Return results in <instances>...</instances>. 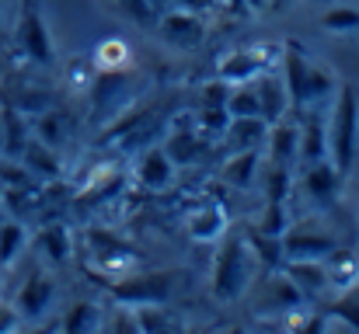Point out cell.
I'll use <instances>...</instances> for the list:
<instances>
[{
  "instance_id": "6da1fadb",
  "label": "cell",
  "mask_w": 359,
  "mask_h": 334,
  "mask_svg": "<svg viewBox=\"0 0 359 334\" xmlns=\"http://www.w3.org/2000/svg\"><path fill=\"white\" fill-rule=\"evenodd\" d=\"M255 268H258V254H255L248 233L220 237V254L213 261V296L224 303H234L251 286Z\"/></svg>"
},
{
  "instance_id": "7a4b0ae2",
  "label": "cell",
  "mask_w": 359,
  "mask_h": 334,
  "mask_svg": "<svg viewBox=\"0 0 359 334\" xmlns=\"http://www.w3.org/2000/svg\"><path fill=\"white\" fill-rule=\"evenodd\" d=\"M359 153V95L356 88L342 84L332 111H328V160L335 164V171L346 178L356 164Z\"/></svg>"
},
{
  "instance_id": "3957f363",
  "label": "cell",
  "mask_w": 359,
  "mask_h": 334,
  "mask_svg": "<svg viewBox=\"0 0 359 334\" xmlns=\"http://www.w3.org/2000/svg\"><path fill=\"white\" fill-rule=\"evenodd\" d=\"M14 42H18V49L25 53V60H32L35 67H49V63L56 60L53 35H49V25H46V18H42L39 0H25V4H21L18 28H14Z\"/></svg>"
},
{
  "instance_id": "277c9868",
  "label": "cell",
  "mask_w": 359,
  "mask_h": 334,
  "mask_svg": "<svg viewBox=\"0 0 359 334\" xmlns=\"http://www.w3.org/2000/svg\"><path fill=\"white\" fill-rule=\"evenodd\" d=\"M171 282L175 275L171 272H154V275H122V282H112L109 293L126 303V307H136V303H164L168 293H171Z\"/></svg>"
},
{
  "instance_id": "5b68a950",
  "label": "cell",
  "mask_w": 359,
  "mask_h": 334,
  "mask_svg": "<svg viewBox=\"0 0 359 334\" xmlns=\"http://www.w3.org/2000/svg\"><path fill=\"white\" fill-rule=\"evenodd\" d=\"M157 32L164 35V42H171L178 49H189V46L203 42L206 25H203V18L192 7H178V11H168V14L157 18Z\"/></svg>"
},
{
  "instance_id": "8992f818",
  "label": "cell",
  "mask_w": 359,
  "mask_h": 334,
  "mask_svg": "<svg viewBox=\"0 0 359 334\" xmlns=\"http://www.w3.org/2000/svg\"><path fill=\"white\" fill-rule=\"evenodd\" d=\"M53 296H56L53 279L42 275V272H35V275H28V279L21 282V289H18V296H14V310H18L21 321H39V317L53 307Z\"/></svg>"
},
{
  "instance_id": "52a82bcc",
  "label": "cell",
  "mask_w": 359,
  "mask_h": 334,
  "mask_svg": "<svg viewBox=\"0 0 359 334\" xmlns=\"http://www.w3.org/2000/svg\"><path fill=\"white\" fill-rule=\"evenodd\" d=\"M339 244L314 230H286L283 233V261H325Z\"/></svg>"
},
{
  "instance_id": "ba28073f",
  "label": "cell",
  "mask_w": 359,
  "mask_h": 334,
  "mask_svg": "<svg viewBox=\"0 0 359 334\" xmlns=\"http://www.w3.org/2000/svg\"><path fill=\"white\" fill-rule=\"evenodd\" d=\"M276 63H283V56H262V49H238L217 67V77L227 84H244L255 81L262 70H272Z\"/></svg>"
},
{
  "instance_id": "9c48e42d",
  "label": "cell",
  "mask_w": 359,
  "mask_h": 334,
  "mask_svg": "<svg viewBox=\"0 0 359 334\" xmlns=\"http://www.w3.org/2000/svg\"><path fill=\"white\" fill-rule=\"evenodd\" d=\"M255 91H258V102H262V118L269 125L283 122L286 111H290V91H286V81H283V70L272 74V70H262L255 77Z\"/></svg>"
},
{
  "instance_id": "30bf717a",
  "label": "cell",
  "mask_w": 359,
  "mask_h": 334,
  "mask_svg": "<svg viewBox=\"0 0 359 334\" xmlns=\"http://www.w3.org/2000/svg\"><path fill=\"white\" fill-rule=\"evenodd\" d=\"M175 167H178V164L171 160V153H168L164 146H150V150H143L140 160H136V181H140L147 192H161V188L171 185Z\"/></svg>"
},
{
  "instance_id": "8fae6325",
  "label": "cell",
  "mask_w": 359,
  "mask_h": 334,
  "mask_svg": "<svg viewBox=\"0 0 359 334\" xmlns=\"http://www.w3.org/2000/svg\"><path fill=\"white\" fill-rule=\"evenodd\" d=\"M283 275L300 289L304 300H318L328 289V268H325V261H283Z\"/></svg>"
},
{
  "instance_id": "7c38bea8",
  "label": "cell",
  "mask_w": 359,
  "mask_h": 334,
  "mask_svg": "<svg viewBox=\"0 0 359 334\" xmlns=\"http://www.w3.org/2000/svg\"><path fill=\"white\" fill-rule=\"evenodd\" d=\"M28 122L21 118V111L14 105H4L0 109V150L11 157V160H21L25 146H28Z\"/></svg>"
},
{
  "instance_id": "4fadbf2b",
  "label": "cell",
  "mask_w": 359,
  "mask_h": 334,
  "mask_svg": "<svg viewBox=\"0 0 359 334\" xmlns=\"http://www.w3.org/2000/svg\"><path fill=\"white\" fill-rule=\"evenodd\" d=\"M339 185H342V174L335 171V164H332L328 157L307 164V171H304V188H307L318 202H332V199L339 195Z\"/></svg>"
},
{
  "instance_id": "5bb4252c",
  "label": "cell",
  "mask_w": 359,
  "mask_h": 334,
  "mask_svg": "<svg viewBox=\"0 0 359 334\" xmlns=\"http://www.w3.org/2000/svg\"><path fill=\"white\" fill-rule=\"evenodd\" d=\"M325 268H328V289H332V293L346 296L349 289H356V282H359V258L356 254L335 247V251L325 258Z\"/></svg>"
},
{
  "instance_id": "9a60e30c",
  "label": "cell",
  "mask_w": 359,
  "mask_h": 334,
  "mask_svg": "<svg viewBox=\"0 0 359 334\" xmlns=\"http://www.w3.org/2000/svg\"><path fill=\"white\" fill-rule=\"evenodd\" d=\"M227 233V209L224 206H203L199 213L189 216V237L199 244H217Z\"/></svg>"
},
{
  "instance_id": "2e32d148",
  "label": "cell",
  "mask_w": 359,
  "mask_h": 334,
  "mask_svg": "<svg viewBox=\"0 0 359 334\" xmlns=\"http://www.w3.org/2000/svg\"><path fill=\"white\" fill-rule=\"evenodd\" d=\"M269 153H272V164H286L297 160V150H300V125H286V122H276L269 125Z\"/></svg>"
},
{
  "instance_id": "e0dca14e",
  "label": "cell",
  "mask_w": 359,
  "mask_h": 334,
  "mask_svg": "<svg viewBox=\"0 0 359 334\" xmlns=\"http://www.w3.org/2000/svg\"><path fill=\"white\" fill-rule=\"evenodd\" d=\"M35 247H39L42 258H49L53 265H63V261L70 258V251H74V240H70V230H67L63 223H49V226L39 230Z\"/></svg>"
},
{
  "instance_id": "ac0fdd59",
  "label": "cell",
  "mask_w": 359,
  "mask_h": 334,
  "mask_svg": "<svg viewBox=\"0 0 359 334\" xmlns=\"http://www.w3.org/2000/svg\"><path fill=\"white\" fill-rule=\"evenodd\" d=\"M224 136L231 139V146L234 150H258V143L269 136V122L265 118H231L227 122V129H224Z\"/></svg>"
},
{
  "instance_id": "d6986e66",
  "label": "cell",
  "mask_w": 359,
  "mask_h": 334,
  "mask_svg": "<svg viewBox=\"0 0 359 334\" xmlns=\"http://www.w3.org/2000/svg\"><path fill=\"white\" fill-rule=\"evenodd\" d=\"M255 167H258V150H234V157L224 164L220 174L231 188H248L255 178Z\"/></svg>"
},
{
  "instance_id": "ffe728a7",
  "label": "cell",
  "mask_w": 359,
  "mask_h": 334,
  "mask_svg": "<svg viewBox=\"0 0 359 334\" xmlns=\"http://www.w3.org/2000/svg\"><path fill=\"white\" fill-rule=\"evenodd\" d=\"M227 111L231 118H262V102H258V91H255V81H244V84H231V95H227Z\"/></svg>"
},
{
  "instance_id": "44dd1931",
  "label": "cell",
  "mask_w": 359,
  "mask_h": 334,
  "mask_svg": "<svg viewBox=\"0 0 359 334\" xmlns=\"http://www.w3.org/2000/svg\"><path fill=\"white\" fill-rule=\"evenodd\" d=\"M21 160H25V167H28L32 174H39V178H60V160H56V153H53L46 143H39V139H28Z\"/></svg>"
},
{
  "instance_id": "7402d4cb",
  "label": "cell",
  "mask_w": 359,
  "mask_h": 334,
  "mask_svg": "<svg viewBox=\"0 0 359 334\" xmlns=\"http://www.w3.org/2000/svg\"><path fill=\"white\" fill-rule=\"evenodd\" d=\"M28 244V230L18 220H4L0 223V265H14L18 254Z\"/></svg>"
},
{
  "instance_id": "603a6c76",
  "label": "cell",
  "mask_w": 359,
  "mask_h": 334,
  "mask_svg": "<svg viewBox=\"0 0 359 334\" xmlns=\"http://www.w3.org/2000/svg\"><path fill=\"white\" fill-rule=\"evenodd\" d=\"M98 324H102V310L95 303H77L63 321L67 331H98Z\"/></svg>"
},
{
  "instance_id": "cb8c5ba5",
  "label": "cell",
  "mask_w": 359,
  "mask_h": 334,
  "mask_svg": "<svg viewBox=\"0 0 359 334\" xmlns=\"http://www.w3.org/2000/svg\"><path fill=\"white\" fill-rule=\"evenodd\" d=\"M35 139L46 143V146H60V139H63V115L53 109L42 111L39 122H35Z\"/></svg>"
},
{
  "instance_id": "d4e9b609",
  "label": "cell",
  "mask_w": 359,
  "mask_h": 334,
  "mask_svg": "<svg viewBox=\"0 0 359 334\" xmlns=\"http://www.w3.org/2000/svg\"><path fill=\"white\" fill-rule=\"evenodd\" d=\"M321 25H325L332 35H349V32L359 28V11H353V7H332V11L321 18Z\"/></svg>"
},
{
  "instance_id": "484cf974",
  "label": "cell",
  "mask_w": 359,
  "mask_h": 334,
  "mask_svg": "<svg viewBox=\"0 0 359 334\" xmlns=\"http://www.w3.org/2000/svg\"><path fill=\"white\" fill-rule=\"evenodd\" d=\"M98 63L105 67V74H109V70H122V67L129 63V49H126V42H122V39L102 42V46H98Z\"/></svg>"
},
{
  "instance_id": "4316f807",
  "label": "cell",
  "mask_w": 359,
  "mask_h": 334,
  "mask_svg": "<svg viewBox=\"0 0 359 334\" xmlns=\"http://www.w3.org/2000/svg\"><path fill=\"white\" fill-rule=\"evenodd\" d=\"M286 226H290V223H286V202H269L258 230H265V233H272V237H283Z\"/></svg>"
},
{
  "instance_id": "83f0119b",
  "label": "cell",
  "mask_w": 359,
  "mask_h": 334,
  "mask_svg": "<svg viewBox=\"0 0 359 334\" xmlns=\"http://www.w3.org/2000/svg\"><path fill=\"white\" fill-rule=\"evenodd\" d=\"M122 11L129 14V18H136V21H143V25H154L157 21V7H154V0H119Z\"/></svg>"
},
{
  "instance_id": "f1b7e54d",
  "label": "cell",
  "mask_w": 359,
  "mask_h": 334,
  "mask_svg": "<svg viewBox=\"0 0 359 334\" xmlns=\"http://www.w3.org/2000/svg\"><path fill=\"white\" fill-rule=\"evenodd\" d=\"M18 321H21V317H18V310L0 303V331H14V328H18Z\"/></svg>"
},
{
  "instance_id": "f546056e",
  "label": "cell",
  "mask_w": 359,
  "mask_h": 334,
  "mask_svg": "<svg viewBox=\"0 0 359 334\" xmlns=\"http://www.w3.org/2000/svg\"><path fill=\"white\" fill-rule=\"evenodd\" d=\"M241 4H248V7H255V11H258V7H265V0H241Z\"/></svg>"
},
{
  "instance_id": "4dcf8cb0",
  "label": "cell",
  "mask_w": 359,
  "mask_h": 334,
  "mask_svg": "<svg viewBox=\"0 0 359 334\" xmlns=\"http://www.w3.org/2000/svg\"><path fill=\"white\" fill-rule=\"evenodd\" d=\"M272 4H276V7H283V4H286V0H272Z\"/></svg>"
}]
</instances>
